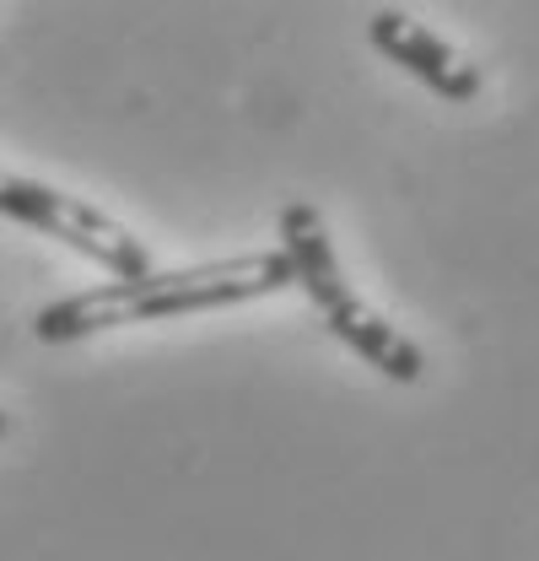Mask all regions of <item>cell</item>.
<instances>
[{
    "label": "cell",
    "mask_w": 539,
    "mask_h": 561,
    "mask_svg": "<svg viewBox=\"0 0 539 561\" xmlns=\"http://www.w3.org/2000/svg\"><path fill=\"white\" fill-rule=\"evenodd\" d=\"M286 286H297V276H291V260L280 249L238 254V260H205V265H184V271H151L140 280H108V286L60 297V302L38 308L33 335L44 346H66V341H87V335H103L119 324H157V319L260 302Z\"/></svg>",
    "instance_id": "6da1fadb"
},
{
    "label": "cell",
    "mask_w": 539,
    "mask_h": 561,
    "mask_svg": "<svg viewBox=\"0 0 539 561\" xmlns=\"http://www.w3.org/2000/svg\"><path fill=\"white\" fill-rule=\"evenodd\" d=\"M280 254L291 260L297 286L324 313V330L335 335L340 346H351L367 367H378L394 383H421V373H426L421 346L404 330H394L378 308H367L356 297V286L345 280V271H340V260H335L330 227H324V216L308 206V201H291V206L280 210Z\"/></svg>",
    "instance_id": "7a4b0ae2"
},
{
    "label": "cell",
    "mask_w": 539,
    "mask_h": 561,
    "mask_svg": "<svg viewBox=\"0 0 539 561\" xmlns=\"http://www.w3.org/2000/svg\"><path fill=\"white\" fill-rule=\"evenodd\" d=\"M0 216L5 221H22L55 243H66L70 254L92 260L98 271H108L114 280H140L151 276V249L135 238L125 221H114L108 210L87 206L81 195H66L44 179H27V173H11L0 168Z\"/></svg>",
    "instance_id": "3957f363"
},
{
    "label": "cell",
    "mask_w": 539,
    "mask_h": 561,
    "mask_svg": "<svg viewBox=\"0 0 539 561\" xmlns=\"http://www.w3.org/2000/svg\"><path fill=\"white\" fill-rule=\"evenodd\" d=\"M367 44L400 66L410 81H421L426 92H437L443 103H474L485 76L470 55H459L448 38H437L426 22H415L410 11H372L367 16Z\"/></svg>",
    "instance_id": "277c9868"
},
{
    "label": "cell",
    "mask_w": 539,
    "mask_h": 561,
    "mask_svg": "<svg viewBox=\"0 0 539 561\" xmlns=\"http://www.w3.org/2000/svg\"><path fill=\"white\" fill-rule=\"evenodd\" d=\"M5 432H11V416H5V411H0V437H5Z\"/></svg>",
    "instance_id": "5b68a950"
}]
</instances>
